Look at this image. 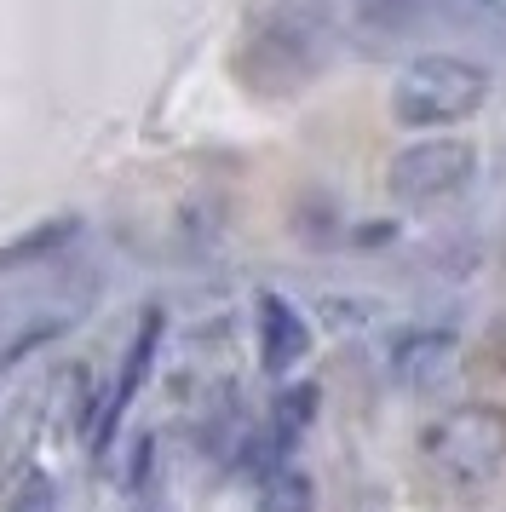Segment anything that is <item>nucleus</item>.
<instances>
[{"label": "nucleus", "instance_id": "nucleus-2", "mask_svg": "<svg viewBox=\"0 0 506 512\" xmlns=\"http://www.w3.org/2000/svg\"><path fill=\"white\" fill-rule=\"evenodd\" d=\"M426 455L449 484H489L506 466V415L495 403H466L449 409L426 432Z\"/></svg>", "mask_w": 506, "mask_h": 512}, {"label": "nucleus", "instance_id": "nucleus-7", "mask_svg": "<svg viewBox=\"0 0 506 512\" xmlns=\"http://www.w3.org/2000/svg\"><path fill=\"white\" fill-rule=\"evenodd\" d=\"M259 512H317V484L299 466H271L259 478Z\"/></svg>", "mask_w": 506, "mask_h": 512}, {"label": "nucleus", "instance_id": "nucleus-8", "mask_svg": "<svg viewBox=\"0 0 506 512\" xmlns=\"http://www.w3.org/2000/svg\"><path fill=\"white\" fill-rule=\"evenodd\" d=\"M81 231L75 219H46L41 231H23V236H12L6 248H0V277L6 271H18V265H35V259H46L52 248H64L69 236Z\"/></svg>", "mask_w": 506, "mask_h": 512}, {"label": "nucleus", "instance_id": "nucleus-3", "mask_svg": "<svg viewBox=\"0 0 506 512\" xmlns=\"http://www.w3.org/2000/svg\"><path fill=\"white\" fill-rule=\"evenodd\" d=\"M478 173V150L472 139H420L409 150H397L386 167V185L397 202L409 208H432V202H449L472 185Z\"/></svg>", "mask_w": 506, "mask_h": 512}, {"label": "nucleus", "instance_id": "nucleus-6", "mask_svg": "<svg viewBox=\"0 0 506 512\" xmlns=\"http://www.w3.org/2000/svg\"><path fill=\"white\" fill-rule=\"evenodd\" d=\"M455 334L449 328H414V334H403L397 346H391V369H397V380H443L449 374V363H455Z\"/></svg>", "mask_w": 506, "mask_h": 512}, {"label": "nucleus", "instance_id": "nucleus-1", "mask_svg": "<svg viewBox=\"0 0 506 512\" xmlns=\"http://www.w3.org/2000/svg\"><path fill=\"white\" fill-rule=\"evenodd\" d=\"M483 98H489V70L478 58L420 52L391 87V116L414 133H432V127H455V121L478 116Z\"/></svg>", "mask_w": 506, "mask_h": 512}, {"label": "nucleus", "instance_id": "nucleus-9", "mask_svg": "<svg viewBox=\"0 0 506 512\" xmlns=\"http://www.w3.org/2000/svg\"><path fill=\"white\" fill-rule=\"evenodd\" d=\"M69 328V317H46V323H29V328H18V340L12 346H0V369H12V363H23L29 351H41L46 340H58Z\"/></svg>", "mask_w": 506, "mask_h": 512}, {"label": "nucleus", "instance_id": "nucleus-4", "mask_svg": "<svg viewBox=\"0 0 506 512\" xmlns=\"http://www.w3.org/2000/svg\"><path fill=\"white\" fill-rule=\"evenodd\" d=\"M253 340H259V369L265 374H294L305 357H311V323L299 317V305L288 294L265 288L253 300Z\"/></svg>", "mask_w": 506, "mask_h": 512}, {"label": "nucleus", "instance_id": "nucleus-5", "mask_svg": "<svg viewBox=\"0 0 506 512\" xmlns=\"http://www.w3.org/2000/svg\"><path fill=\"white\" fill-rule=\"evenodd\" d=\"M161 334H167V311H161V305H150V311L138 317L133 346H127V357H121V374H115L110 397H104V420H98V432H92V449H98V455L110 449V438H115V426H121V415L133 409V397L144 392V380H150V369H156Z\"/></svg>", "mask_w": 506, "mask_h": 512}, {"label": "nucleus", "instance_id": "nucleus-10", "mask_svg": "<svg viewBox=\"0 0 506 512\" xmlns=\"http://www.w3.org/2000/svg\"><path fill=\"white\" fill-rule=\"evenodd\" d=\"M6 512H52V484H46L41 472H29L18 484V495H12V507Z\"/></svg>", "mask_w": 506, "mask_h": 512}]
</instances>
